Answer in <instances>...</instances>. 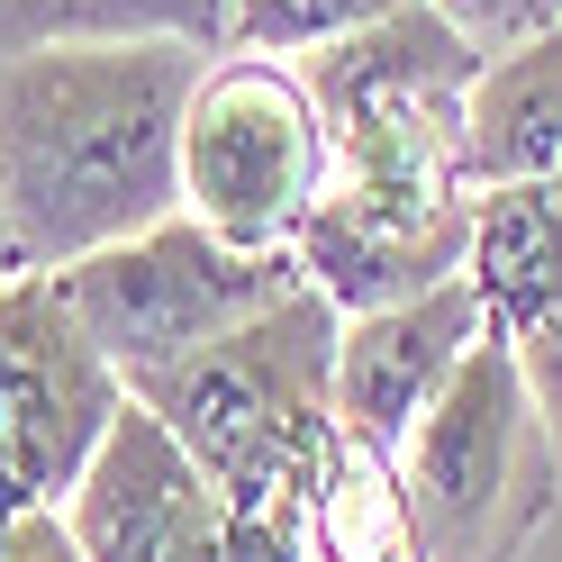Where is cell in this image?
I'll use <instances>...</instances> for the list:
<instances>
[{
	"label": "cell",
	"instance_id": "6da1fadb",
	"mask_svg": "<svg viewBox=\"0 0 562 562\" xmlns=\"http://www.w3.org/2000/svg\"><path fill=\"white\" fill-rule=\"evenodd\" d=\"M308 100L327 119V191L291 236L336 318L417 300L463 272L472 255V82L481 55L453 37V19L400 10L345 46L308 55Z\"/></svg>",
	"mask_w": 562,
	"mask_h": 562
},
{
	"label": "cell",
	"instance_id": "7a4b0ae2",
	"mask_svg": "<svg viewBox=\"0 0 562 562\" xmlns=\"http://www.w3.org/2000/svg\"><path fill=\"white\" fill-rule=\"evenodd\" d=\"M200 46H46L0 64V227L19 272H64L182 209Z\"/></svg>",
	"mask_w": 562,
	"mask_h": 562
},
{
	"label": "cell",
	"instance_id": "3957f363",
	"mask_svg": "<svg viewBox=\"0 0 562 562\" xmlns=\"http://www.w3.org/2000/svg\"><path fill=\"white\" fill-rule=\"evenodd\" d=\"M336 345H345V318L318 291H291L281 308L245 318L236 336L200 345V355L164 363V372H136L127 400L191 453L200 481L245 526L308 544V490H318V463L345 427Z\"/></svg>",
	"mask_w": 562,
	"mask_h": 562
},
{
	"label": "cell",
	"instance_id": "277c9868",
	"mask_svg": "<svg viewBox=\"0 0 562 562\" xmlns=\"http://www.w3.org/2000/svg\"><path fill=\"white\" fill-rule=\"evenodd\" d=\"M400 481L417 508L427 562H526L562 499V453L536 417L508 336H481L445 400L408 427Z\"/></svg>",
	"mask_w": 562,
	"mask_h": 562
},
{
	"label": "cell",
	"instance_id": "5b68a950",
	"mask_svg": "<svg viewBox=\"0 0 562 562\" xmlns=\"http://www.w3.org/2000/svg\"><path fill=\"white\" fill-rule=\"evenodd\" d=\"M55 291L74 308V327L100 345V363L119 381H136V372H164V363L200 355V345L236 336L245 318L281 308L291 291H308V272H300V255L227 245V236H209L191 209H172L146 236L64 263Z\"/></svg>",
	"mask_w": 562,
	"mask_h": 562
},
{
	"label": "cell",
	"instance_id": "8992f818",
	"mask_svg": "<svg viewBox=\"0 0 562 562\" xmlns=\"http://www.w3.org/2000/svg\"><path fill=\"white\" fill-rule=\"evenodd\" d=\"M327 191V119L281 55H218L182 110V209L255 255H291Z\"/></svg>",
	"mask_w": 562,
	"mask_h": 562
},
{
	"label": "cell",
	"instance_id": "52a82bcc",
	"mask_svg": "<svg viewBox=\"0 0 562 562\" xmlns=\"http://www.w3.org/2000/svg\"><path fill=\"white\" fill-rule=\"evenodd\" d=\"M127 381L74 327L55 272H19L0 291V517L64 508L119 427Z\"/></svg>",
	"mask_w": 562,
	"mask_h": 562
},
{
	"label": "cell",
	"instance_id": "ba28073f",
	"mask_svg": "<svg viewBox=\"0 0 562 562\" xmlns=\"http://www.w3.org/2000/svg\"><path fill=\"white\" fill-rule=\"evenodd\" d=\"M64 526H74L82 562H308L300 536L245 526L136 400L119 408V427L100 436L91 472L74 481Z\"/></svg>",
	"mask_w": 562,
	"mask_h": 562
},
{
	"label": "cell",
	"instance_id": "9c48e42d",
	"mask_svg": "<svg viewBox=\"0 0 562 562\" xmlns=\"http://www.w3.org/2000/svg\"><path fill=\"white\" fill-rule=\"evenodd\" d=\"M490 327V308L463 272L436 281V291L417 300H391V308H363V318H345V345H336V417L372 445H408V427L445 400V381L463 372V355Z\"/></svg>",
	"mask_w": 562,
	"mask_h": 562
},
{
	"label": "cell",
	"instance_id": "30bf717a",
	"mask_svg": "<svg viewBox=\"0 0 562 562\" xmlns=\"http://www.w3.org/2000/svg\"><path fill=\"white\" fill-rule=\"evenodd\" d=\"M463 281L481 291L490 327L508 345L562 318V172L544 182H490L472 200V255Z\"/></svg>",
	"mask_w": 562,
	"mask_h": 562
},
{
	"label": "cell",
	"instance_id": "8fae6325",
	"mask_svg": "<svg viewBox=\"0 0 562 562\" xmlns=\"http://www.w3.org/2000/svg\"><path fill=\"white\" fill-rule=\"evenodd\" d=\"M463 127H472V191L562 172V27L481 64Z\"/></svg>",
	"mask_w": 562,
	"mask_h": 562
},
{
	"label": "cell",
	"instance_id": "7c38bea8",
	"mask_svg": "<svg viewBox=\"0 0 562 562\" xmlns=\"http://www.w3.org/2000/svg\"><path fill=\"white\" fill-rule=\"evenodd\" d=\"M308 562H427L400 453L355 427H336L318 490H308Z\"/></svg>",
	"mask_w": 562,
	"mask_h": 562
},
{
	"label": "cell",
	"instance_id": "4fadbf2b",
	"mask_svg": "<svg viewBox=\"0 0 562 562\" xmlns=\"http://www.w3.org/2000/svg\"><path fill=\"white\" fill-rule=\"evenodd\" d=\"M200 46L227 55V0H0V64L46 46Z\"/></svg>",
	"mask_w": 562,
	"mask_h": 562
},
{
	"label": "cell",
	"instance_id": "5bb4252c",
	"mask_svg": "<svg viewBox=\"0 0 562 562\" xmlns=\"http://www.w3.org/2000/svg\"><path fill=\"white\" fill-rule=\"evenodd\" d=\"M427 0H227V55H318Z\"/></svg>",
	"mask_w": 562,
	"mask_h": 562
},
{
	"label": "cell",
	"instance_id": "9a60e30c",
	"mask_svg": "<svg viewBox=\"0 0 562 562\" xmlns=\"http://www.w3.org/2000/svg\"><path fill=\"white\" fill-rule=\"evenodd\" d=\"M436 10L453 19V37H463L481 64L526 46V37H544V27H562V0H436Z\"/></svg>",
	"mask_w": 562,
	"mask_h": 562
},
{
	"label": "cell",
	"instance_id": "2e32d148",
	"mask_svg": "<svg viewBox=\"0 0 562 562\" xmlns=\"http://www.w3.org/2000/svg\"><path fill=\"white\" fill-rule=\"evenodd\" d=\"M517 372H526L536 417H544V436H553V453H562V318H544L536 336H517Z\"/></svg>",
	"mask_w": 562,
	"mask_h": 562
},
{
	"label": "cell",
	"instance_id": "e0dca14e",
	"mask_svg": "<svg viewBox=\"0 0 562 562\" xmlns=\"http://www.w3.org/2000/svg\"><path fill=\"white\" fill-rule=\"evenodd\" d=\"M0 562H82L64 508H27V517H0Z\"/></svg>",
	"mask_w": 562,
	"mask_h": 562
},
{
	"label": "cell",
	"instance_id": "ac0fdd59",
	"mask_svg": "<svg viewBox=\"0 0 562 562\" xmlns=\"http://www.w3.org/2000/svg\"><path fill=\"white\" fill-rule=\"evenodd\" d=\"M10 281H19V263H10V227H0V291H10Z\"/></svg>",
	"mask_w": 562,
	"mask_h": 562
}]
</instances>
